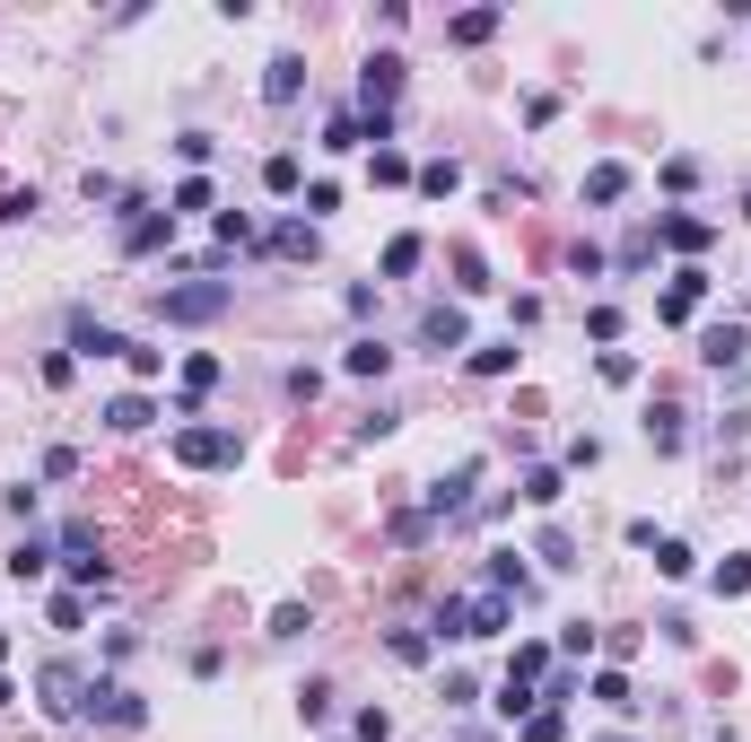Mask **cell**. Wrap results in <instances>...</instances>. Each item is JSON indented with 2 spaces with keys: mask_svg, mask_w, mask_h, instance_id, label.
Segmentation results:
<instances>
[{
  "mask_svg": "<svg viewBox=\"0 0 751 742\" xmlns=\"http://www.w3.org/2000/svg\"><path fill=\"white\" fill-rule=\"evenodd\" d=\"M472 481H481V463H464L455 481H437V490H428V506H420V515H428V524H455V515L472 506Z\"/></svg>",
  "mask_w": 751,
  "mask_h": 742,
  "instance_id": "cell-13",
  "label": "cell"
},
{
  "mask_svg": "<svg viewBox=\"0 0 751 742\" xmlns=\"http://www.w3.org/2000/svg\"><path fill=\"white\" fill-rule=\"evenodd\" d=\"M717 594H751V559H726L717 568Z\"/></svg>",
  "mask_w": 751,
  "mask_h": 742,
  "instance_id": "cell-47",
  "label": "cell"
},
{
  "mask_svg": "<svg viewBox=\"0 0 751 742\" xmlns=\"http://www.w3.org/2000/svg\"><path fill=\"white\" fill-rule=\"evenodd\" d=\"M219 245H253V219H246V210H219Z\"/></svg>",
  "mask_w": 751,
  "mask_h": 742,
  "instance_id": "cell-46",
  "label": "cell"
},
{
  "mask_svg": "<svg viewBox=\"0 0 751 742\" xmlns=\"http://www.w3.org/2000/svg\"><path fill=\"white\" fill-rule=\"evenodd\" d=\"M350 734H359V742H393V717H384V708H359V725H350Z\"/></svg>",
  "mask_w": 751,
  "mask_h": 742,
  "instance_id": "cell-43",
  "label": "cell"
},
{
  "mask_svg": "<svg viewBox=\"0 0 751 742\" xmlns=\"http://www.w3.org/2000/svg\"><path fill=\"white\" fill-rule=\"evenodd\" d=\"M595 699H603V708H638V699H629V673H595Z\"/></svg>",
  "mask_w": 751,
  "mask_h": 742,
  "instance_id": "cell-41",
  "label": "cell"
},
{
  "mask_svg": "<svg viewBox=\"0 0 751 742\" xmlns=\"http://www.w3.org/2000/svg\"><path fill=\"white\" fill-rule=\"evenodd\" d=\"M306 629H315V620H306V603H280V612H271V637H306Z\"/></svg>",
  "mask_w": 751,
  "mask_h": 742,
  "instance_id": "cell-40",
  "label": "cell"
},
{
  "mask_svg": "<svg viewBox=\"0 0 751 742\" xmlns=\"http://www.w3.org/2000/svg\"><path fill=\"white\" fill-rule=\"evenodd\" d=\"M699 297H708V271L690 262V271H673V288L655 297V315H664V324H690V315H699Z\"/></svg>",
  "mask_w": 751,
  "mask_h": 742,
  "instance_id": "cell-10",
  "label": "cell"
},
{
  "mask_svg": "<svg viewBox=\"0 0 751 742\" xmlns=\"http://www.w3.org/2000/svg\"><path fill=\"white\" fill-rule=\"evenodd\" d=\"M446 35H455V44H490V35H499V9H464Z\"/></svg>",
  "mask_w": 751,
  "mask_h": 742,
  "instance_id": "cell-24",
  "label": "cell"
},
{
  "mask_svg": "<svg viewBox=\"0 0 751 742\" xmlns=\"http://www.w3.org/2000/svg\"><path fill=\"white\" fill-rule=\"evenodd\" d=\"M428 646H437L428 629H393V664H428Z\"/></svg>",
  "mask_w": 751,
  "mask_h": 742,
  "instance_id": "cell-33",
  "label": "cell"
},
{
  "mask_svg": "<svg viewBox=\"0 0 751 742\" xmlns=\"http://www.w3.org/2000/svg\"><path fill=\"white\" fill-rule=\"evenodd\" d=\"M324 708H333V690H324V681H306V690H297V717H306V725H324Z\"/></svg>",
  "mask_w": 751,
  "mask_h": 742,
  "instance_id": "cell-44",
  "label": "cell"
},
{
  "mask_svg": "<svg viewBox=\"0 0 751 742\" xmlns=\"http://www.w3.org/2000/svg\"><path fill=\"white\" fill-rule=\"evenodd\" d=\"M44 568H53V542H18V550H9V577H18V586L44 577Z\"/></svg>",
  "mask_w": 751,
  "mask_h": 742,
  "instance_id": "cell-26",
  "label": "cell"
},
{
  "mask_svg": "<svg viewBox=\"0 0 751 742\" xmlns=\"http://www.w3.org/2000/svg\"><path fill=\"white\" fill-rule=\"evenodd\" d=\"M621 193H629V166H621V157L586 166V201H595V210H603V201H621Z\"/></svg>",
  "mask_w": 751,
  "mask_h": 742,
  "instance_id": "cell-19",
  "label": "cell"
},
{
  "mask_svg": "<svg viewBox=\"0 0 751 742\" xmlns=\"http://www.w3.org/2000/svg\"><path fill=\"white\" fill-rule=\"evenodd\" d=\"M507 629H515V603L490 594V586H472V594H446V603H437V637H464V646H472V637H507Z\"/></svg>",
  "mask_w": 751,
  "mask_h": 742,
  "instance_id": "cell-1",
  "label": "cell"
},
{
  "mask_svg": "<svg viewBox=\"0 0 751 742\" xmlns=\"http://www.w3.org/2000/svg\"><path fill=\"white\" fill-rule=\"evenodd\" d=\"M262 184H271V193H280V201H289V193H297V184H306V166H297V157H289V149H271V157H262Z\"/></svg>",
  "mask_w": 751,
  "mask_h": 742,
  "instance_id": "cell-21",
  "label": "cell"
},
{
  "mask_svg": "<svg viewBox=\"0 0 751 742\" xmlns=\"http://www.w3.org/2000/svg\"><path fill=\"white\" fill-rule=\"evenodd\" d=\"M375 184H411V157H402V149H393V140H384V149H375Z\"/></svg>",
  "mask_w": 751,
  "mask_h": 742,
  "instance_id": "cell-35",
  "label": "cell"
},
{
  "mask_svg": "<svg viewBox=\"0 0 751 742\" xmlns=\"http://www.w3.org/2000/svg\"><path fill=\"white\" fill-rule=\"evenodd\" d=\"M646 437L673 455V446H682V411H673V402H655V411H646Z\"/></svg>",
  "mask_w": 751,
  "mask_h": 742,
  "instance_id": "cell-30",
  "label": "cell"
},
{
  "mask_svg": "<svg viewBox=\"0 0 751 742\" xmlns=\"http://www.w3.org/2000/svg\"><path fill=\"white\" fill-rule=\"evenodd\" d=\"M35 690H44V717H79L97 681H88L79 664H44V673H35Z\"/></svg>",
  "mask_w": 751,
  "mask_h": 742,
  "instance_id": "cell-6",
  "label": "cell"
},
{
  "mask_svg": "<svg viewBox=\"0 0 751 742\" xmlns=\"http://www.w3.org/2000/svg\"><path fill=\"white\" fill-rule=\"evenodd\" d=\"M420 237H393V245H384V280H411V271H420Z\"/></svg>",
  "mask_w": 751,
  "mask_h": 742,
  "instance_id": "cell-27",
  "label": "cell"
},
{
  "mask_svg": "<svg viewBox=\"0 0 751 742\" xmlns=\"http://www.w3.org/2000/svg\"><path fill=\"white\" fill-rule=\"evenodd\" d=\"M420 350H428V359L472 350V341H464V306H428V315H420Z\"/></svg>",
  "mask_w": 751,
  "mask_h": 742,
  "instance_id": "cell-9",
  "label": "cell"
},
{
  "mask_svg": "<svg viewBox=\"0 0 751 742\" xmlns=\"http://www.w3.org/2000/svg\"><path fill=\"white\" fill-rule=\"evenodd\" d=\"M0 708H9V681H0Z\"/></svg>",
  "mask_w": 751,
  "mask_h": 742,
  "instance_id": "cell-50",
  "label": "cell"
},
{
  "mask_svg": "<svg viewBox=\"0 0 751 742\" xmlns=\"http://www.w3.org/2000/svg\"><path fill=\"white\" fill-rule=\"evenodd\" d=\"M655 568H664V577H690V542H673V533H655Z\"/></svg>",
  "mask_w": 751,
  "mask_h": 742,
  "instance_id": "cell-32",
  "label": "cell"
},
{
  "mask_svg": "<svg viewBox=\"0 0 751 742\" xmlns=\"http://www.w3.org/2000/svg\"><path fill=\"white\" fill-rule=\"evenodd\" d=\"M341 368H350V375H384V368H393V350H384V341H350Z\"/></svg>",
  "mask_w": 751,
  "mask_h": 742,
  "instance_id": "cell-23",
  "label": "cell"
},
{
  "mask_svg": "<svg viewBox=\"0 0 751 742\" xmlns=\"http://www.w3.org/2000/svg\"><path fill=\"white\" fill-rule=\"evenodd\" d=\"M157 245H175V210L123 201V253H157Z\"/></svg>",
  "mask_w": 751,
  "mask_h": 742,
  "instance_id": "cell-7",
  "label": "cell"
},
{
  "mask_svg": "<svg viewBox=\"0 0 751 742\" xmlns=\"http://www.w3.org/2000/svg\"><path fill=\"white\" fill-rule=\"evenodd\" d=\"M708 237H717V228L690 219V210H664V219H655V245H673V253H708Z\"/></svg>",
  "mask_w": 751,
  "mask_h": 742,
  "instance_id": "cell-14",
  "label": "cell"
},
{
  "mask_svg": "<svg viewBox=\"0 0 751 742\" xmlns=\"http://www.w3.org/2000/svg\"><path fill=\"white\" fill-rule=\"evenodd\" d=\"M262 97H271V106H297V97H306V62H297V53H271V70H262Z\"/></svg>",
  "mask_w": 751,
  "mask_h": 742,
  "instance_id": "cell-15",
  "label": "cell"
},
{
  "mask_svg": "<svg viewBox=\"0 0 751 742\" xmlns=\"http://www.w3.org/2000/svg\"><path fill=\"white\" fill-rule=\"evenodd\" d=\"M123 368H131V375H157V368H166V350H149V341H131V350H123Z\"/></svg>",
  "mask_w": 751,
  "mask_h": 742,
  "instance_id": "cell-48",
  "label": "cell"
},
{
  "mask_svg": "<svg viewBox=\"0 0 751 742\" xmlns=\"http://www.w3.org/2000/svg\"><path fill=\"white\" fill-rule=\"evenodd\" d=\"M524 498H533V506H559V498H568V472H551V463H533V472H524Z\"/></svg>",
  "mask_w": 751,
  "mask_h": 742,
  "instance_id": "cell-22",
  "label": "cell"
},
{
  "mask_svg": "<svg viewBox=\"0 0 751 742\" xmlns=\"http://www.w3.org/2000/svg\"><path fill=\"white\" fill-rule=\"evenodd\" d=\"M515 359H524L515 341H481V350H472V375H507V368H515Z\"/></svg>",
  "mask_w": 751,
  "mask_h": 742,
  "instance_id": "cell-29",
  "label": "cell"
},
{
  "mask_svg": "<svg viewBox=\"0 0 751 742\" xmlns=\"http://www.w3.org/2000/svg\"><path fill=\"white\" fill-rule=\"evenodd\" d=\"M44 612H53V629H79V620H88V594H53Z\"/></svg>",
  "mask_w": 751,
  "mask_h": 742,
  "instance_id": "cell-39",
  "label": "cell"
},
{
  "mask_svg": "<svg viewBox=\"0 0 751 742\" xmlns=\"http://www.w3.org/2000/svg\"><path fill=\"white\" fill-rule=\"evenodd\" d=\"M237 306L228 280H184V288H157V324H219Z\"/></svg>",
  "mask_w": 751,
  "mask_h": 742,
  "instance_id": "cell-2",
  "label": "cell"
},
{
  "mask_svg": "<svg viewBox=\"0 0 751 742\" xmlns=\"http://www.w3.org/2000/svg\"><path fill=\"white\" fill-rule=\"evenodd\" d=\"M184 472H228L246 446H237V428H175V446H166Z\"/></svg>",
  "mask_w": 751,
  "mask_h": 742,
  "instance_id": "cell-3",
  "label": "cell"
},
{
  "mask_svg": "<svg viewBox=\"0 0 751 742\" xmlns=\"http://www.w3.org/2000/svg\"><path fill=\"white\" fill-rule=\"evenodd\" d=\"M393 97H402V53H368V70H359V106H368V123H393Z\"/></svg>",
  "mask_w": 751,
  "mask_h": 742,
  "instance_id": "cell-4",
  "label": "cell"
},
{
  "mask_svg": "<svg viewBox=\"0 0 751 742\" xmlns=\"http://www.w3.org/2000/svg\"><path fill=\"white\" fill-rule=\"evenodd\" d=\"M542 568H577V542H568V533H559V524H551V533H542Z\"/></svg>",
  "mask_w": 751,
  "mask_h": 742,
  "instance_id": "cell-37",
  "label": "cell"
},
{
  "mask_svg": "<svg viewBox=\"0 0 751 742\" xmlns=\"http://www.w3.org/2000/svg\"><path fill=\"white\" fill-rule=\"evenodd\" d=\"M368 140V114H333V131H324V149H359Z\"/></svg>",
  "mask_w": 751,
  "mask_h": 742,
  "instance_id": "cell-34",
  "label": "cell"
},
{
  "mask_svg": "<svg viewBox=\"0 0 751 742\" xmlns=\"http://www.w3.org/2000/svg\"><path fill=\"white\" fill-rule=\"evenodd\" d=\"M149 419H157V402H149V393H115V402H106V428H115V437H140Z\"/></svg>",
  "mask_w": 751,
  "mask_h": 742,
  "instance_id": "cell-17",
  "label": "cell"
},
{
  "mask_svg": "<svg viewBox=\"0 0 751 742\" xmlns=\"http://www.w3.org/2000/svg\"><path fill=\"white\" fill-rule=\"evenodd\" d=\"M559 655H568V664L595 655V620H568V629H559Z\"/></svg>",
  "mask_w": 751,
  "mask_h": 742,
  "instance_id": "cell-38",
  "label": "cell"
},
{
  "mask_svg": "<svg viewBox=\"0 0 751 742\" xmlns=\"http://www.w3.org/2000/svg\"><path fill=\"white\" fill-rule=\"evenodd\" d=\"M455 184H464V166H455V157H428V166H420V193H428V201H446Z\"/></svg>",
  "mask_w": 751,
  "mask_h": 742,
  "instance_id": "cell-25",
  "label": "cell"
},
{
  "mask_svg": "<svg viewBox=\"0 0 751 742\" xmlns=\"http://www.w3.org/2000/svg\"><path fill=\"white\" fill-rule=\"evenodd\" d=\"M166 210H210V175H184V184H175V201H166Z\"/></svg>",
  "mask_w": 751,
  "mask_h": 742,
  "instance_id": "cell-36",
  "label": "cell"
},
{
  "mask_svg": "<svg viewBox=\"0 0 751 742\" xmlns=\"http://www.w3.org/2000/svg\"><path fill=\"white\" fill-rule=\"evenodd\" d=\"M79 717H97V725H149V708H140V699H131L123 681H97V690H88V708H79Z\"/></svg>",
  "mask_w": 751,
  "mask_h": 742,
  "instance_id": "cell-8",
  "label": "cell"
},
{
  "mask_svg": "<svg viewBox=\"0 0 751 742\" xmlns=\"http://www.w3.org/2000/svg\"><path fill=\"white\" fill-rule=\"evenodd\" d=\"M262 245L280 253V262H306V253H315V228H306V219H280V228H271Z\"/></svg>",
  "mask_w": 751,
  "mask_h": 742,
  "instance_id": "cell-20",
  "label": "cell"
},
{
  "mask_svg": "<svg viewBox=\"0 0 751 742\" xmlns=\"http://www.w3.org/2000/svg\"><path fill=\"white\" fill-rule=\"evenodd\" d=\"M559 734H568V717H559V708H533V717L515 725V742H559Z\"/></svg>",
  "mask_w": 751,
  "mask_h": 742,
  "instance_id": "cell-28",
  "label": "cell"
},
{
  "mask_svg": "<svg viewBox=\"0 0 751 742\" xmlns=\"http://www.w3.org/2000/svg\"><path fill=\"white\" fill-rule=\"evenodd\" d=\"M210 384H219V359H210V350H202V359H184V402H202Z\"/></svg>",
  "mask_w": 751,
  "mask_h": 742,
  "instance_id": "cell-31",
  "label": "cell"
},
{
  "mask_svg": "<svg viewBox=\"0 0 751 742\" xmlns=\"http://www.w3.org/2000/svg\"><path fill=\"white\" fill-rule=\"evenodd\" d=\"M455 271H464V288H472V297H481V288H490V262H481V253H472V245L455 253Z\"/></svg>",
  "mask_w": 751,
  "mask_h": 742,
  "instance_id": "cell-45",
  "label": "cell"
},
{
  "mask_svg": "<svg viewBox=\"0 0 751 742\" xmlns=\"http://www.w3.org/2000/svg\"><path fill=\"white\" fill-rule=\"evenodd\" d=\"M53 550H62V568H70V594H79V586H115V577H106V550H97V533H88V524H70Z\"/></svg>",
  "mask_w": 751,
  "mask_h": 742,
  "instance_id": "cell-5",
  "label": "cell"
},
{
  "mask_svg": "<svg viewBox=\"0 0 751 742\" xmlns=\"http://www.w3.org/2000/svg\"><path fill=\"white\" fill-rule=\"evenodd\" d=\"M507 681H524V690H533V681H551V646H542V637H524V646L507 655Z\"/></svg>",
  "mask_w": 751,
  "mask_h": 742,
  "instance_id": "cell-18",
  "label": "cell"
},
{
  "mask_svg": "<svg viewBox=\"0 0 751 742\" xmlns=\"http://www.w3.org/2000/svg\"><path fill=\"white\" fill-rule=\"evenodd\" d=\"M0 664H9V629H0Z\"/></svg>",
  "mask_w": 751,
  "mask_h": 742,
  "instance_id": "cell-49",
  "label": "cell"
},
{
  "mask_svg": "<svg viewBox=\"0 0 751 742\" xmlns=\"http://www.w3.org/2000/svg\"><path fill=\"white\" fill-rule=\"evenodd\" d=\"M481 586H490V594H507V603H524V594H533V577H524V559H515V550H490Z\"/></svg>",
  "mask_w": 751,
  "mask_h": 742,
  "instance_id": "cell-16",
  "label": "cell"
},
{
  "mask_svg": "<svg viewBox=\"0 0 751 742\" xmlns=\"http://www.w3.org/2000/svg\"><path fill=\"white\" fill-rule=\"evenodd\" d=\"M743 219H751V193H743Z\"/></svg>",
  "mask_w": 751,
  "mask_h": 742,
  "instance_id": "cell-51",
  "label": "cell"
},
{
  "mask_svg": "<svg viewBox=\"0 0 751 742\" xmlns=\"http://www.w3.org/2000/svg\"><path fill=\"white\" fill-rule=\"evenodd\" d=\"M131 341L115 324H97V315H70V359H123Z\"/></svg>",
  "mask_w": 751,
  "mask_h": 742,
  "instance_id": "cell-11",
  "label": "cell"
},
{
  "mask_svg": "<svg viewBox=\"0 0 751 742\" xmlns=\"http://www.w3.org/2000/svg\"><path fill=\"white\" fill-rule=\"evenodd\" d=\"M699 359H708V368H743L751 359V324H708V332H699Z\"/></svg>",
  "mask_w": 751,
  "mask_h": 742,
  "instance_id": "cell-12",
  "label": "cell"
},
{
  "mask_svg": "<svg viewBox=\"0 0 751 742\" xmlns=\"http://www.w3.org/2000/svg\"><path fill=\"white\" fill-rule=\"evenodd\" d=\"M595 368H603V384H638V359H629V350H603Z\"/></svg>",
  "mask_w": 751,
  "mask_h": 742,
  "instance_id": "cell-42",
  "label": "cell"
}]
</instances>
